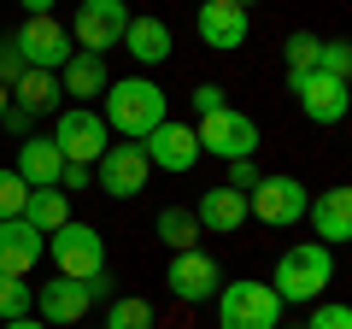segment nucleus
<instances>
[{
	"instance_id": "25",
	"label": "nucleus",
	"mask_w": 352,
	"mask_h": 329,
	"mask_svg": "<svg viewBox=\"0 0 352 329\" xmlns=\"http://www.w3.org/2000/svg\"><path fill=\"white\" fill-rule=\"evenodd\" d=\"M159 317H153V306L141 300V294H112V312H106L100 329H153Z\"/></svg>"
},
{
	"instance_id": "4",
	"label": "nucleus",
	"mask_w": 352,
	"mask_h": 329,
	"mask_svg": "<svg viewBox=\"0 0 352 329\" xmlns=\"http://www.w3.org/2000/svg\"><path fill=\"white\" fill-rule=\"evenodd\" d=\"M305 206H311V194H305L300 177H288V171H276V177H258L247 189V217H258V224L270 229H294L305 224Z\"/></svg>"
},
{
	"instance_id": "10",
	"label": "nucleus",
	"mask_w": 352,
	"mask_h": 329,
	"mask_svg": "<svg viewBox=\"0 0 352 329\" xmlns=\"http://www.w3.org/2000/svg\"><path fill=\"white\" fill-rule=\"evenodd\" d=\"M164 288H170L182 306H206V300H217V288H223V265H217L212 253H200V247H182V253H170Z\"/></svg>"
},
{
	"instance_id": "3",
	"label": "nucleus",
	"mask_w": 352,
	"mask_h": 329,
	"mask_svg": "<svg viewBox=\"0 0 352 329\" xmlns=\"http://www.w3.org/2000/svg\"><path fill=\"white\" fill-rule=\"evenodd\" d=\"M217 329H282V300L270 282L235 277L217 288Z\"/></svg>"
},
{
	"instance_id": "38",
	"label": "nucleus",
	"mask_w": 352,
	"mask_h": 329,
	"mask_svg": "<svg viewBox=\"0 0 352 329\" xmlns=\"http://www.w3.org/2000/svg\"><path fill=\"white\" fill-rule=\"evenodd\" d=\"M6 106H12V89H6V83H0V118H6Z\"/></svg>"
},
{
	"instance_id": "32",
	"label": "nucleus",
	"mask_w": 352,
	"mask_h": 329,
	"mask_svg": "<svg viewBox=\"0 0 352 329\" xmlns=\"http://www.w3.org/2000/svg\"><path fill=\"white\" fill-rule=\"evenodd\" d=\"M24 71H30V65L18 59V47H12V41H0V83L12 89V83H18V76H24Z\"/></svg>"
},
{
	"instance_id": "31",
	"label": "nucleus",
	"mask_w": 352,
	"mask_h": 329,
	"mask_svg": "<svg viewBox=\"0 0 352 329\" xmlns=\"http://www.w3.org/2000/svg\"><path fill=\"white\" fill-rule=\"evenodd\" d=\"M223 89H217V83H200V89H194V112H200V118H212V112H223Z\"/></svg>"
},
{
	"instance_id": "28",
	"label": "nucleus",
	"mask_w": 352,
	"mask_h": 329,
	"mask_svg": "<svg viewBox=\"0 0 352 329\" xmlns=\"http://www.w3.org/2000/svg\"><path fill=\"white\" fill-rule=\"evenodd\" d=\"M24 200H30L24 177H18L12 164H0V224H6V217H24Z\"/></svg>"
},
{
	"instance_id": "2",
	"label": "nucleus",
	"mask_w": 352,
	"mask_h": 329,
	"mask_svg": "<svg viewBox=\"0 0 352 329\" xmlns=\"http://www.w3.org/2000/svg\"><path fill=\"white\" fill-rule=\"evenodd\" d=\"M329 282H335V247H323V241H294L288 253L276 259L270 288H276L282 306H317V294Z\"/></svg>"
},
{
	"instance_id": "6",
	"label": "nucleus",
	"mask_w": 352,
	"mask_h": 329,
	"mask_svg": "<svg viewBox=\"0 0 352 329\" xmlns=\"http://www.w3.org/2000/svg\"><path fill=\"white\" fill-rule=\"evenodd\" d=\"M53 147L65 153V164H94L106 147H112V129L94 106H59L53 118Z\"/></svg>"
},
{
	"instance_id": "22",
	"label": "nucleus",
	"mask_w": 352,
	"mask_h": 329,
	"mask_svg": "<svg viewBox=\"0 0 352 329\" xmlns=\"http://www.w3.org/2000/svg\"><path fill=\"white\" fill-rule=\"evenodd\" d=\"M59 100H65V89H59V71H24L12 83V106L18 112H30V118H41V112H59Z\"/></svg>"
},
{
	"instance_id": "20",
	"label": "nucleus",
	"mask_w": 352,
	"mask_h": 329,
	"mask_svg": "<svg viewBox=\"0 0 352 329\" xmlns=\"http://www.w3.org/2000/svg\"><path fill=\"white\" fill-rule=\"evenodd\" d=\"M106 83H112V71H106V59H100V53H71V59L59 65V89L71 94L76 106L100 100V94H106Z\"/></svg>"
},
{
	"instance_id": "24",
	"label": "nucleus",
	"mask_w": 352,
	"mask_h": 329,
	"mask_svg": "<svg viewBox=\"0 0 352 329\" xmlns=\"http://www.w3.org/2000/svg\"><path fill=\"white\" fill-rule=\"evenodd\" d=\"M153 229H159V241L170 247V253L200 247V217H194V206H164V212L153 217Z\"/></svg>"
},
{
	"instance_id": "23",
	"label": "nucleus",
	"mask_w": 352,
	"mask_h": 329,
	"mask_svg": "<svg viewBox=\"0 0 352 329\" xmlns=\"http://www.w3.org/2000/svg\"><path fill=\"white\" fill-rule=\"evenodd\" d=\"M24 224L36 229V235H53L59 224H71V194H65V189H30Z\"/></svg>"
},
{
	"instance_id": "5",
	"label": "nucleus",
	"mask_w": 352,
	"mask_h": 329,
	"mask_svg": "<svg viewBox=\"0 0 352 329\" xmlns=\"http://www.w3.org/2000/svg\"><path fill=\"white\" fill-rule=\"evenodd\" d=\"M47 253H53V265H59V277H71V282H88V277H100L106 270V235L94 224H59L47 235Z\"/></svg>"
},
{
	"instance_id": "12",
	"label": "nucleus",
	"mask_w": 352,
	"mask_h": 329,
	"mask_svg": "<svg viewBox=\"0 0 352 329\" xmlns=\"http://www.w3.org/2000/svg\"><path fill=\"white\" fill-rule=\"evenodd\" d=\"M288 89L300 94V112L311 118V124H340V118H346V106H352L346 83H340V76H329V71L288 76Z\"/></svg>"
},
{
	"instance_id": "16",
	"label": "nucleus",
	"mask_w": 352,
	"mask_h": 329,
	"mask_svg": "<svg viewBox=\"0 0 352 329\" xmlns=\"http://www.w3.org/2000/svg\"><path fill=\"white\" fill-rule=\"evenodd\" d=\"M305 224L317 229L311 241H323V247L352 241V189H323L311 206H305Z\"/></svg>"
},
{
	"instance_id": "7",
	"label": "nucleus",
	"mask_w": 352,
	"mask_h": 329,
	"mask_svg": "<svg viewBox=\"0 0 352 329\" xmlns=\"http://www.w3.org/2000/svg\"><path fill=\"white\" fill-rule=\"evenodd\" d=\"M129 30V6L124 0H76V18H71V47L76 53H112Z\"/></svg>"
},
{
	"instance_id": "29",
	"label": "nucleus",
	"mask_w": 352,
	"mask_h": 329,
	"mask_svg": "<svg viewBox=\"0 0 352 329\" xmlns=\"http://www.w3.org/2000/svg\"><path fill=\"white\" fill-rule=\"evenodd\" d=\"M317 71H329V76H340V83H346V71H352V41H323V47H317Z\"/></svg>"
},
{
	"instance_id": "9",
	"label": "nucleus",
	"mask_w": 352,
	"mask_h": 329,
	"mask_svg": "<svg viewBox=\"0 0 352 329\" xmlns=\"http://www.w3.org/2000/svg\"><path fill=\"white\" fill-rule=\"evenodd\" d=\"M153 164L147 153H141V141H112V147L94 159V182H100V194H112V200H135L141 189H147Z\"/></svg>"
},
{
	"instance_id": "34",
	"label": "nucleus",
	"mask_w": 352,
	"mask_h": 329,
	"mask_svg": "<svg viewBox=\"0 0 352 329\" xmlns=\"http://www.w3.org/2000/svg\"><path fill=\"white\" fill-rule=\"evenodd\" d=\"M88 182H94V164H65L59 171V189L71 194V189H88Z\"/></svg>"
},
{
	"instance_id": "27",
	"label": "nucleus",
	"mask_w": 352,
	"mask_h": 329,
	"mask_svg": "<svg viewBox=\"0 0 352 329\" xmlns=\"http://www.w3.org/2000/svg\"><path fill=\"white\" fill-rule=\"evenodd\" d=\"M317 47H323V41H317L311 30H294V36L282 41V59H288V76H305V71H317Z\"/></svg>"
},
{
	"instance_id": "36",
	"label": "nucleus",
	"mask_w": 352,
	"mask_h": 329,
	"mask_svg": "<svg viewBox=\"0 0 352 329\" xmlns=\"http://www.w3.org/2000/svg\"><path fill=\"white\" fill-rule=\"evenodd\" d=\"M18 6H24L30 18H47V12H53V0H18Z\"/></svg>"
},
{
	"instance_id": "17",
	"label": "nucleus",
	"mask_w": 352,
	"mask_h": 329,
	"mask_svg": "<svg viewBox=\"0 0 352 329\" xmlns=\"http://www.w3.org/2000/svg\"><path fill=\"white\" fill-rule=\"evenodd\" d=\"M41 253H47V235H36L24 217L0 224V277H30Z\"/></svg>"
},
{
	"instance_id": "37",
	"label": "nucleus",
	"mask_w": 352,
	"mask_h": 329,
	"mask_svg": "<svg viewBox=\"0 0 352 329\" xmlns=\"http://www.w3.org/2000/svg\"><path fill=\"white\" fill-rule=\"evenodd\" d=\"M6 329H47V323H41V317H12Z\"/></svg>"
},
{
	"instance_id": "19",
	"label": "nucleus",
	"mask_w": 352,
	"mask_h": 329,
	"mask_svg": "<svg viewBox=\"0 0 352 329\" xmlns=\"http://www.w3.org/2000/svg\"><path fill=\"white\" fill-rule=\"evenodd\" d=\"M194 217H200V235H235V229L247 224V194L217 182V189H206V194H200Z\"/></svg>"
},
{
	"instance_id": "15",
	"label": "nucleus",
	"mask_w": 352,
	"mask_h": 329,
	"mask_svg": "<svg viewBox=\"0 0 352 329\" xmlns=\"http://www.w3.org/2000/svg\"><path fill=\"white\" fill-rule=\"evenodd\" d=\"M194 30H200V41L212 53H235L241 41H247V12L241 6H229V0H200V12H194Z\"/></svg>"
},
{
	"instance_id": "8",
	"label": "nucleus",
	"mask_w": 352,
	"mask_h": 329,
	"mask_svg": "<svg viewBox=\"0 0 352 329\" xmlns=\"http://www.w3.org/2000/svg\"><path fill=\"white\" fill-rule=\"evenodd\" d=\"M194 141H200V159L212 153V159L235 164V159H252V153H258V124H252L247 112H235V106H223V112H212V118L194 124Z\"/></svg>"
},
{
	"instance_id": "30",
	"label": "nucleus",
	"mask_w": 352,
	"mask_h": 329,
	"mask_svg": "<svg viewBox=\"0 0 352 329\" xmlns=\"http://www.w3.org/2000/svg\"><path fill=\"white\" fill-rule=\"evenodd\" d=\"M305 329H352V306H340V300H329V306H311Z\"/></svg>"
},
{
	"instance_id": "21",
	"label": "nucleus",
	"mask_w": 352,
	"mask_h": 329,
	"mask_svg": "<svg viewBox=\"0 0 352 329\" xmlns=\"http://www.w3.org/2000/svg\"><path fill=\"white\" fill-rule=\"evenodd\" d=\"M118 47H129L135 65H164L176 41H170V24H164V18H129V30H124Z\"/></svg>"
},
{
	"instance_id": "33",
	"label": "nucleus",
	"mask_w": 352,
	"mask_h": 329,
	"mask_svg": "<svg viewBox=\"0 0 352 329\" xmlns=\"http://www.w3.org/2000/svg\"><path fill=\"white\" fill-rule=\"evenodd\" d=\"M258 177H264V171H258L252 159H235V164H229V182H223V189H241V194H247Z\"/></svg>"
},
{
	"instance_id": "18",
	"label": "nucleus",
	"mask_w": 352,
	"mask_h": 329,
	"mask_svg": "<svg viewBox=\"0 0 352 329\" xmlns=\"http://www.w3.org/2000/svg\"><path fill=\"white\" fill-rule=\"evenodd\" d=\"M18 177L24 189H59V171H65V153L53 147V136H24L18 141Z\"/></svg>"
},
{
	"instance_id": "26",
	"label": "nucleus",
	"mask_w": 352,
	"mask_h": 329,
	"mask_svg": "<svg viewBox=\"0 0 352 329\" xmlns=\"http://www.w3.org/2000/svg\"><path fill=\"white\" fill-rule=\"evenodd\" d=\"M36 312V288L24 277H0V323H12V317H30Z\"/></svg>"
},
{
	"instance_id": "14",
	"label": "nucleus",
	"mask_w": 352,
	"mask_h": 329,
	"mask_svg": "<svg viewBox=\"0 0 352 329\" xmlns=\"http://www.w3.org/2000/svg\"><path fill=\"white\" fill-rule=\"evenodd\" d=\"M88 306H94V300H88V288H82V282H71V277H53V282H41V288H36V317L47 329L82 323Z\"/></svg>"
},
{
	"instance_id": "13",
	"label": "nucleus",
	"mask_w": 352,
	"mask_h": 329,
	"mask_svg": "<svg viewBox=\"0 0 352 329\" xmlns=\"http://www.w3.org/2000/svg\"><path fill=\"white\" fill-rule=\"evenodd\" d=\"M141 153H147L153 171H170V177H182V171H194V164H200V141H194L188 124H176V118H164V124L141 141Z\"/></svg>"
},
{
	"instance_id": "1",
	"label": "nucleus",
	"mask_w": 352,
	"mask_h": 329,
	"mask_svg": "<svg viewBox=\"0 0 352 329\" xmlns=\"http://www.w3.org/2000/svg\"><path fill=\"white\" fill-rule=\"evenodd\" d=\"M100 118L118 141H147L170 118V106H164V89L153 76H112L100 94Z\"/></svg>"
},
{
	"instance_id": "11",
	"label": "nucleus",
	"mask_w": 352,
	"mask_h": 329,
	"mask_svg": "<svg viewBox=\"0 0 352 329\" xmlns=\"http://www.w3.org/2000/svg\"><path fill=\"white\" fill-rule=\"evenodd\" d=\"M12 47H18V59L30 65V71H59L65 59H71V30L59 24V18H24V24H18V36H12Z\"/></svg>"
},
{
	"instance_id": "35",
	"label": "nucleus",
	"mask_w": 352,
	"mask_h": 329,
	"mask_svg": "<svg viewBox=\"0 0 352 329\" xmlns=\"http://www.w3.org/2000/svg\"><path fill=\"white\" fill-rule=\"evenodd\" d=\"M0 124L12 129V136H30V124H36V118H30V112H18V106H6V118H0Z\"/></svg>"
},
{
	"instance_id": "39",
	"label": "nucleus",
	"mask_w": 352,
	"mask_h": 329,
	"mask_svg": "<svg viewBox=\"0 0 352 329\" xmlns=\"http://www.w3.org/2000/svg\"><path fill=\"white\" fill-rule=\"evenodd\" d=\"M229 6H241V12H247V6H252V0H229Z\"/></svg>"
}]
</instances>
